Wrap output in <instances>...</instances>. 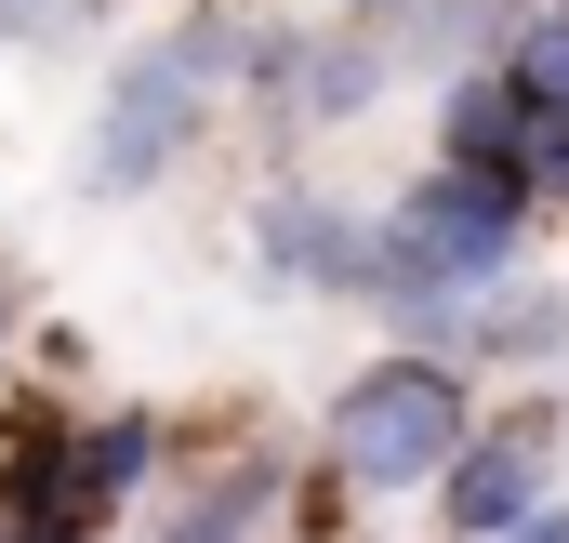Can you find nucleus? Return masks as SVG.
<instances>
[{
    "mask_svg": "<svg viewBox=\"0 0 569 543\" xmlns=\"http://www.w3.org/2000/svg\"><path fill=\"white\" fill-rule=\"evenodd\" d=\"M477 437V398H463V358H371L345 398H331V477L358 491H437Z\"/></svg>",
    "mask_w": 569,
    "mask_h": 543,
    "instance_id": "obj_1",
    "label": "nucleus"
},
{
    "mask_svg": "<svg viewBox=\"0 0 569 543\" xmlns=\"http://www.w3.org/2000/svg\"><path fill=\"white\" fill-rule=\"evenodd\" d=\"M212 80H226V27H172V40H146L133 67L107 80V107H93V199H133V186H159L186 146H199V120H212Z\"/></svg>",
    "mask_w": 569,
    "mask_h": 543,
    "instance_id": "obj_2",
    "label": "nucleus"
},
{
    "mask_svg": "<svg viewBox=\"0 0 569 543\" xmlns=\"http://www.w3.org/2000/svg\"><path fill=\"white\" fill-rule=\"evenodd\" d=\"M252 253H266L279 292H371V226L331 213V199H305V186H279L252 213Z\"/></svg>",
    "mask_w": 569,
    "mask_h": 543,
    "instance_id": "obj_3",
    "label": "nucleus"
},
{
    "mask_svg": "<svg viewBox=\"0 0 569 543\" xmlns=\"http://www.w3.org/2000/svg\"><path fill=\"white\" fill-rule=\"evenodd\" d=\"M543 517V424H517V437H463V464H450V531L463 543H503Z\"/></svg>",
    "mask_w": 569,
    "mask_h": 543,
    "instance_id": "obj_4",
    "label": "nucleus"
},
{
    "mask_svg": "<svg viewBox=\"0 0 569 543\" xmlns=\"http://www.w3.org/2000/svg\"><path fill=\"white\" fill-rule=\"evenodd\" d=\"M437 172H477V186H517V199H530V134H517V107H503L490 67L450 80V107H437Z\"/></svg>",
    "mask_w": 569,
    "mask_h": 543,
    "instance_id": "obj_5",
    "label": "nucleus"
},
{
    "mask_svg": "<svg viewBox=\"0 0 569 543\" xmlns=\"http://www.w3.org/2000/svg\"><path fill=\"white\" fill-rule=\"evenodd\" d=\"M146 464H159V424H146V411H107V424L67 437V504H80V531H93L107 504H133Z\"/></svg>",
    "mask_w": 569,
    "mask_h": 543,
    "instance_id": "obj_6",
    "label": "nucleus"
},
{
    "mask_svg": "<svg viewBox=\"0 0 569 543\" xmlns=\"http://www.w3.org/2000/svg\"><path fill=\"white\" fill-rule=\"evenodd\" d=\"M266 517H279V477H266V464H239V477H212V491H199L159 543H252Z\"/></svg>",
    "mask_w": 569,
    "mask_h": 543,
    "instance_id": "obj_7",
    "label": "nucleus"
},
{
    "mask_svg": "<svg viewBox=\"0 0 569 543\" xmlns=\"http://www.w3.org/2000/svg\"><path fill=\"white\" fill-rule=\"evenodd\" d=\"M503 543H569V504H543V517H530V531H503Z\"/></svg>",
    "mask_w": 569,
    "mask_h": 543,
    "instance_id": "obj_8",
    "label": "nucleus"
},
{
    "mask_svg": "<svg viewBox=\"0 0 569 543\" xmlns=\"http://www.w3.org/2000/svg\"><path fill=\"white\" fill-rule=\"evenodd\" d=\"M53 13H67V0H0V27H53Z\"/></svg>",
    "mask_w": 569,
    "mask_h": 543,
    "instance_id": "obj_9",
    "label": "nucleus"
},
{
    "mask_svg": "<svg viewBox=\"0 0 569 543\" xmlns=\"http://www.w3.org/2000/svg\"><path fill=\"white\" fill-rule=\"evenodd\" d=\"M0 332H13V292H0Z\"/></svg>",
    "mask_w": 569,
    "mask_h": 543,
    "instance_id": "obj_10",
    "label": "nucleus"
},
{
    "mask_svg": "<svg viewBox=\"0 0 569 543\" xmlns=\"http://www.w3.org/2000/svg\"><path fill=\"white\" fill-rule=\"evenodd\" d=\"M543 13H569V0H543Z\"/></svg>",
    "mask_w": 569,
    "mask_h": 543,
    "instance_id": "obj_11",
    "label": "nucleus"
}]
</instances>
